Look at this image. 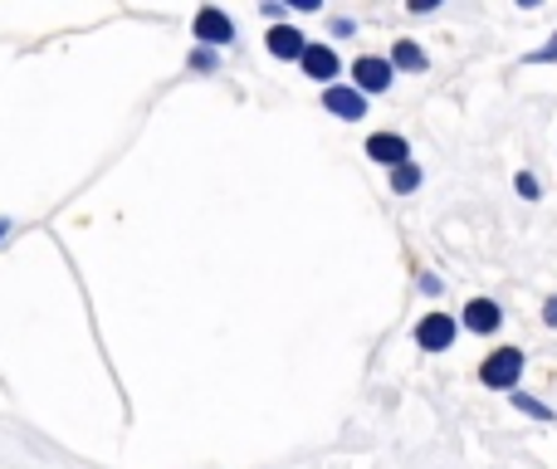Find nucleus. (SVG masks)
Returning <instances> with one entry per match:
<instances>
[{
	"mask_svg": "<svg viewBox=\"0 0 557 469\" xmlns=\"http://www.w3.org/2000/svg\"><path fill=\"white\" fill-rule=\"evenodd\" d=\"M479 377H484L489 386L508 391L518 377H523V352H518V347H498V352H489V362L479 367Z\"/></svg>",
	"mask_w": 557,
	"mask_h": 469,
	"instance_id": "nucleus-1",
	"label": "nucleus"
},
{
	"mask_svg": "<svg viewBox=\"0 0 557 469\" xmlns=\"http://www.w3.org/2000/svg\"><path fill=\"white\" fill-rule=\"evenodd\" d=\"M416 342L426 352H445L450 342H455V322H450V313H430V318H420Z\"/></svg>",
	"mask_w": 557,
	"mask_h": 469,
	"instance_id": "nucleus-2",
	"label": "nucleus"
},
{
	"mask_svg": "<svg viewBox=\"0 0 557 469\" xmlns=\"http://www.w3.org/2000/svg\"><path fill=\"white\" fill-rule=\"evenodd\" d=\"M195 39H205V45H230V39H235L230 15H220V10L205 5L201 15H195Z\"/></svg>",
	"mask_w": 557,
	"mask_h": 469,
	"instance_id": "nucleus-3",
	"label": "nucleus"
},
{
	"mask_svg": "<svg viewBox=\"0 0 557 469\" xmlns=\"http://www.w3.org/2000/svg\"><path fill=\"white\" fill-rule=\"evenodd\" d=\"M352 74H357L362 93H387V88H391V64H387V59H357V64H352Z\"/></svg>",
	"mask_w": 557,
	"mask_h": 469,
	"instance_id": "nucleus-4",
	"label": "nucleus"
},
{
	"mask_svg": "<svg viewBox=\"0 0 557 469\" xmlns=\"http://www.w3.org/2000/svg\"><path fill=\"white\" fill-rule=\"evenodd\" d=\"M322 107H328V113H338V117H362L367 113V103H362V93L357 88H342V84H332V88H322Z\"/></svg>",
	"mask_w": 557,
	"mask_h": 469,
	"instance_id": "nucleus-5",
	"label": "nucleus"
},
{
	"mask_svg": "<svg viewBox=\"0 0 557 469\" xmlns=\"http://www.w3.org/2000/svg\"><path fill=\"white\" fill-rule=\"evenodd\" d=\"M303 74L308 78H338V54L328 45H303Z\"/></svg>",
	"mask_w": 557,
	"mask_h": 469,
	"instance_id": "nucleus-6",
	"label": "nucleus"
},
{
	"mask_svg": "<svg viewBox=\"0 0 557 469\" xmlns=\"http://www.w3.org/2000/svg\"><path fill=\"white\" fill-rule=\"evenodd\" d=\"M367 156H371V162H381V166H401L410 152H406V142H401L396 132H377L367 142Z\"/></svg>",
	"mask_w": 557,
	"mask_h": 469,
	"instance_id": "nucleus-7",
	"label": "nucleus"
},
{
	"mask_svg": "<svg viewBox=\"0 0 557 469\" xmlns=\"http://www.w3.org/2000/svg\"><path fill=\"white\" fill-rule=\"evenodd\" d=\"M465 322H469V328H474V332H494L498 322H504V313H498V303L474 299V303H469V308H465Z\"/></svg>",
	"mask_w": 557,
	"mask_h": 469,
	"instance_id": "nucleus-8",
	"label": "nucleus"
},
{
	"mask_svg": "<svg viewBox=\"0 0 557 469\" xmlns=\"http://www.w3.org/2000/svg\"><path fill=\"white\" fill-rule=\"evenodd\" d=\"M269 54H274V59H299V54H303V35H299L293 25L269 29Z\"/></svg>",
	"mask_w": 557,
	"mask_h": 469,
	"instance_id": "nucleus-9",
	"label": "nucleus"
},
{
	"mask_svg": "<svg viewBox=\"0 0 557 469\" xmlns=\"http://www.w3.org/2000/svg\"><path fill=\"white\" fill-rule=\"evenodd\" d=\"M416 186H420V172L410 162L391 166V191H416Z\"/></svg>",
	"mask_w": 557,
	"mask_h": 469,
	"instance_id": "nucleus-10",
	"label": "nucleus"
},
{
	"mask_svg": "<svg viewBox=\"0 0 557 469\" xmlns=\"http://www.w3.org/2000/svg\"><path fill=\"white\" fill-rule=\"evenodd\" d=\"M396 64L401 68H426V54H420L410 39H401V45H396Z\"/></svg>",
	"mask_w": 557,
	"mask_h": 469,
	"instance_id": "nucleus-11",
	"label": "nucleus"
},
{
	"mask_svg": "<svg viewBox=\"0 0 557 469\" xmlns=\"http://www.w3.org/2000/svg\"><path fill=\"white\" fill-rule=\"evenodd\" d=\"M514 406H518V410H528V416H537V420H553V410H547V406H543V401L523 396V391H514Z\"/></svg>",
	"mask_w": 557,
	"mask_h": 469,
	"instance_id": "nucleus-12",
	"label": "nucleus"
},
{
	"mask_svg": "<svg viewBox=\"0 0 557 469\" xmlns=\"http://www.w3.org/2000/svg\"><path fill=\"white\" fill-rule=\"evenodd\" d=\"M518 195H528V201H533V195H537V181H533V176H518Z\"/></svg>",
	"mask_w": 557,
	"mask_h": 469,
	"instance_id": "nucleus-13",
	"label": "nucleus"
},
{
	"mask_svg": "<svg viewBox=\"0 0 557 469\" xmlns=\"http://www.w3.org/2000/svg\"><path fill=\"white\" fill-rule=\"evenodd\" d=\"M543 318H547V322H553V328H557V299H547V308H543Z\"/></svg>",
	"mask_w": 557,
	"mask_h": 469,
	"instance_id": "nucleus-14",
	"label": "nucleus"
},
{
	"mask_svg": "<svg viewBox=\"0 0 557 469\" xmlns=\"http://www.w3.org/2000/svg\"><path fill=\"white\" fill-rule=\"evenodd\" d=\"M5 234H10V220H5V215H0V240H5Z\"/></svg>",
	"mask_w": 557,
	"mask_h": 469,
	"instance_id": "nucleus-15",
	"label": "nucleus"
}]
</instances>
